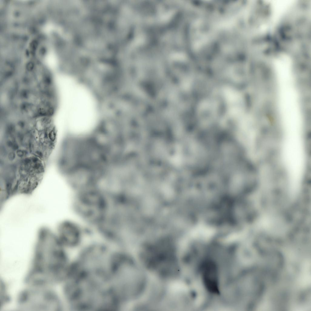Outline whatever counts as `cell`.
<instances>
[{
  "label": "cell",
  "mask_w": 311,
  "mask_h": 311,
  "mask_svg": "<svg viewBox=\"0 0 311 311\" xmlns=\"http://www.w3.org/2000/svg\"><path fill=\"white\" fill-rule=\"evenodd\" d=\"M63 246L51 230L46 227L39 230L31 265L25 278L26 284L49 286L64 279L67 267Z\"/></svg>",
  "instance_id": "cell-1"
},
{
  "label": "cell",
  "mask_w": 311,
  "mask_h": 311,
  "mask_svg": "<svg viewBox=\"0 0 311 311\" xmlns=\"http://www.w3.org/2000/svg\"><path fill=\"white\" fill-rule=\"evenodd\" d=\"M109 198L104 192L93 189L78 191L73 200L77 214L88 224L99 227L108 216L111 208Z\"/></svg>",
  "instance_id": "cell-2"
},
{
  "label": "cell",
  "mask_w": 311,
  "mask_h": 311,
  "mask_svg": "<svg viewBox=\"0 0 311 311\" xmlns=\"http://www.w3.org/2000/svg\"><path fill=\"white\" fill-rule=\"evenodd\" d=\"M141 258L149 269L164 277L176 275L177 259L175 246L167 239H162L151 243L143 248Z\"/></svg>",
  "instance_id": "cell-3"
},
{
  "label": "cell",
  "mask_w": 311,
  "mask_h": 311,
  "mask_svg": "<svg viewBox=\"0 0 311 311\" xmlns=\"http://www.w3.org/2000/svg\"><path fill=\"white\" fill-rule=\"evenodd\" d=\"M48 286H30L22 290L17 298L19 308L26 311L60 310L61 305L58 296Z\"/></svg>",
  "instance_id": "cell-4"
},
{
  "label": "cell",
  "mask_w": 311,
  "mask_h": 311,
  "mask_svg": "<svg viewBox=\"0 0 311 311\" xmlns=\"http://www.w3.org/2000/svg\"><path fill=\"white\" fill-rule=\"evenodd\" d=\"M84 234L80 226L71 221H63L58 227L57 235L63 246L75 245L79 241Z\"/></svg>",
  "instance_id": "cell-5"
},
{
  "label": "cell",
  "mask_w": 311,
  "mask_h": 311,
  "mask_svg": "<svg viewBox=\"0 0 311 311\" xmlns=\"http://www.w3.org/2000/svg\"><path fill=\"white\" fill-rule=\"evenodd\" d=\"M223 92L230 115L236 118L242 114L243 100L238 92L230 87L225 88Z\"/></svg>",
  "instance_id": "cell-6"
},
{
  "label": "cell",
  "mask_w": 311,
  "mask_h": 311,
  "mask_svg": "<svg viewBox=\"0 0 311 311\" xmlns=\"http://www.w3.org/2000/svg\"><path fill=\"white\" fill-rule=\"evenodd\" d=\"M212 263L206 265L203 269V275L208 288L213 292H217V277L216 269Z\"/></svg>",
  "instance_id": "cell-7"
},
{
  "label": "cell",
  "mask_w": 311,
  "mask_h": 311,
  "mask_svg": "<svg viewBox=\"0 0 311 311\" xmlns=\"http://www.w3.org/2000/svg\"><path fill=\"white\" fill-rule=\"evenodd\" d=\"M16 154L18 157L22 159L26 157L28 154V152L26 150L19 149L16 151Z\"/></svg>",
  "instance_id": "cell-8"
},
{
  "label": "cell",
  "mask_w": 311,
  "mask_h": 311,
  "mask_svg": "<svg viewBox=\"0 0 311 311\" xmlns=\"http://www.w3.org/2000/svg\"><path fill=\"white\" fill-rule=\"evenodd\" d=\"M16 154L14 151H11L9 152L7 155V158L10 161H12L15 158Z\"/></svg>",
  "instance_id": "cell-9"
}]
</instances>
